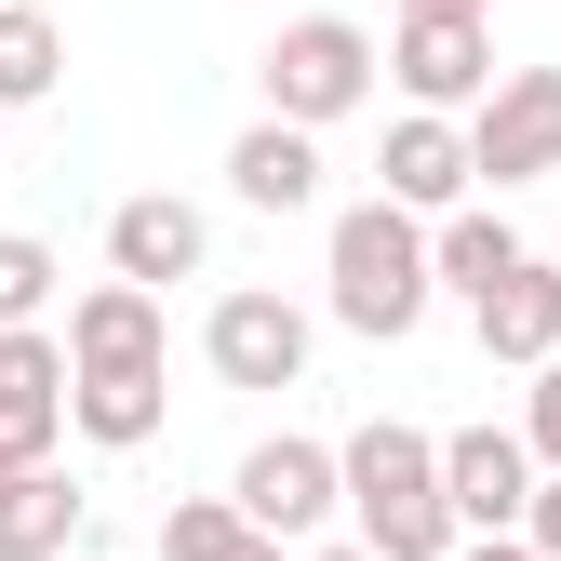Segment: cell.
Returning a JSON list of instances; mask_svg holds the SVG:
<instances>
[{
	"label": "cell",
	"mask_w": 561,
	"mask_h": 561,
	"mask_svg": "<svg viewBox=\"0 0 561 561\" xmlns=\"http://www.w3.org/2000/svg\"><path fill=\"white\" fill-rule=\"evenodd\" d=\"M228 187L254 201V215H308V201H321V134H295V121H254L241 148H228Z\"/></svg>",
	"instance_id": "14"
},
{
	"label": "cell",
	"mask_w": 561,
	"mask_h": 561,
	"mask_svg": "<svg viewBox=\"0 0 561 561\" xmlns=\"http://www.w3.org/2000/svg\"><path fill=\"white\" fill-rule=\"evenodd\" d=\"M67 334H0V468H54L67 442Z\"/></svg>",
	"instance_id": "9"
},
{
	"label": "cell",
	"mask_w": 561,
	"mask_h": 561,
	"mask_svg": "<svg viewBox=\"0 0 561 561\" xmlns=\"http://www.w3.org/2000/svg\"><path fill=\"white\" fill-rule=\"evenodd\" d=\"M41 308H54V241L0 228V334H41Z\"/></svg>",
	"instance_id": "20"
},
{
	"label": "cell",
	"mask_w": 561,
	"mask_h": 561,
	"mask_svg": "<svg viewBox=\"0 0 561 561\" xmlns=\"http://www.w3.org/2000/svg\"><path fill=\"white\" fill-rule=\"evenodd\" d=\"M375 27L362 14H295V27H280L267 41V67H254V81H267V121H295V134H334L347 107H362L375 94Z\"/></svg>",
	"instance_id": "3"
},
{
	"label": "cell",
	"mask_w": 561,
	"mask_h": 561,
	"mask_svg": "<svg viewBox=\"0 0 561 561\" xmlns=\"http://www.w3.org/2000/svg\"><path fill=\"white\" fill-rule=\"evenodd\" d=\"M27 14H54V0H27Z\"/></svg>",
	"instance_id": "27"
},
{
	"label": "cell",
	"mask_w": 561,
	"mask_h": 561,
	"mask_svg": "<svg viewBox=\"0 0 561 561\" xmlns=\"http://www.w3.org/2000/svg\"><path fill=\"white\" fill-rule=\"evenodd\" d=\"M321 280H334V321L388 347V334L428 321V295H442V228H428V215H401V201H347Z\"/></svg>",
	"instance_id": "2"
},
{
	"label": "cell",
	"mask_w": 561,
	"mask_h": 561,
	"mask_svg": "<svg viewBox=\"0 0 561 561\" xmlns=\"http://www.w3.org/2000/svg\"><path fill=\"white\" fill-rule=\"evenodd\" d=\"M522 548H535V561H561V468L535 481V522H522Z\"/></svg>",
	"instance_id": "22"
},
{
	"label": "cell",
	"mask_w": 561,
	"mask_h": 561,
	"mask_svg": "<svg viewBox=\"0 0 561 561\" xmlns=\"http://www.w3.org/2000/svg\"><path fill=\"white\" fill-rule=\"evenodd\" d=\"M201 254H215V228H201V201H174V187H134L121 215H107V267L134 280V295L201 280Z\"/></svg>",
	"instance_id": "11"
},
{
	"label": "cell",
	"mask_w": 561,
	"mask_h": 561,
	"mask_svg": "<svg viewBox=\"0 0 561 561\" xmlns=\"http://www.w3.org/2000/svg\"><path fill=\"white\" fill-rule=\"evenodd\" d=\"M535 481H548V468H535L522 428H455V442H442V495H455L468 535H522V522H535Z\"/></svg>",
	"instance_id": "8"
},
{
	"label": "cell",
	"mask_w": 561,
	"mask_h": 561,
	"mask_svg": "<svg viewBox=\"0 0 561 561\" xmlns=\"http://www.w3.org/2000/svg\"><path fill=\"white\" fill-rule=\"evenodd\" d=\"M308 308L267 295V280H241V295H215V321H201V362H215L228 388H308Z\"/></svg>",
	"instance_id": "5"
},
{
	"label": "cell",
	"mask_w": 561,
	"mask_h": 561,
	"mask_svg": "<svg viewBox=\"0 0 561 561\" xmlns=\"http://www.w3.org/2000/svg\"><path fill=\"white\" fill-rule=\"evenodd\" d=\"M161 561H295V548L254 535L228 495H174V508H161Z\"/></svg>",
	"instance_id": "17"
},
{
	"label": "cell",
	"mask_w": 561,
	"mask_h": 561,
	"mask_svg": "<svg viewBox=\"0 0 561 561\" xmlns=\"http://www.w3.org/2000/svg\"><path fill=\"white\" fill-rule=\"evenodd\" d=\"M14 481H27V468H0V495H14Z\"/></svg>",
	"instance_id": "26"
},
{
	"label": "cell",
	"mask_w": 561,
	"mask_h": 561,
	"mask_svg": "<svg viewBox=\"0 0 561 561\" xmlns=\"http://www.w3.org/2000/svg\"><path fill=\"white\" fill-rule=\"evenodd\" d=\"M414 14H455V27H495V0H401V27Z\"/></svg>",
	"instance_id": "23"
},
{
	"label": "cell",
	"mask_w": 561,
	"mask_h": 561,
	"mask_svg": "<svg viewBox=\"0 0 561 561\" xmlns=\"http://www.w3.org/2000/svg\"><path fill=\"white\" fill-rule=\"evenodd\" d=\"M455 561H535V548H522V535H481V548H455Z\"/></svg>",
	"instance_id": "24"
},
{
	"label": "cell",
	"mask_w": 561,
	"mask_h": 561,
	"mask_svg": "<svg viewBox=\"0 0 561 561\" xmlns=\"http://www.w3.org/2000/svg\"><path fill=\"white\" fill-rule=\"evenodd\" d=\"M508 267H522V228L495 215V201H468V215H442V295H468V308H481V295H495Z\"/></svg>",
	"instance_id": "18"
},
{
	"label": "cell",
	"mask_w": 561,
	"mask_h": 561,
	"mask_svg": "<svg viewBox=\"0 0 561 561\" xmlns=\"http://www.w3.org/2000/svg\"><path fill=\"white\" fill-rule=\"evenodd\" d=\"M388 81L414 94V107H428V121H481V107H495V27H455V14H414L401 41H388Z\"/></svg>",
	"instance_id": "7"
},
{
	"label": "cell",
	"mask_w": 561,
	"mask_h": 561,
	"mask_svg": "<svg viewBox=\"0 0 561 561\" xmlns=\"http://www.w3.org/2000/svg\"><path fill=\"white\" fill-rule=\"evenodd\" d=\"M67 375H161V295L94 280V295L67 308Z\"/></svg>",
	"instance_id": "12"
},
{
	"label": "cell",
	"mask_w": 561,
	"mask_h": 561,
	"mask_svg": "<svg viewBox=\"0 0 561 561\" xmlns=\"http://www.w3.org/2000/svg\"><path fill=\"white\" fill-rule=\"evenodd\" d=\"M0 14H14V0H0Z\"/></svg>",
	"instance_id": "28"
},
{
	"label": "cell",
	"mask_w": 561,
	"mask_h": 561,
	"mask_svg": "<svg viewBox=\"0 0 561 561\" xmlns=\"http://www.w3.org/2000/svg\"><path fill=\"white\" fill-rule=\"evenodd\" d=\"M308 561H375V548H362V535H347V548H308Z\"/></svg>",
	"instance_id": "25"
},
{
	"label": "cell",
	"mask_w": 561,
	"mask_h": 561,
	"mask_svg": "<svg viewBox=\"0 0 561 561\" xmlns=\"http://www.w3.org/2000/svg\"><path fill=\"white\" fill-rule=\"evenodd\" d=\"M522 442H535V468H561V362H548L535 401H522Z\"/></svg>",
	"instance_id": "21"
},
{
	"label": "cell",
	"mask_w": 561,
	"mask_h": 561,
	"mask_svg": "<svg viewBox=\"0 0 561 561\" xmlns=\"http://www.w3.org/2000/svg\"><path fill=\"white\" fill-rule=\"evenodd\" d=\"M228 508H241L254 535H280V548H308V535L347 508V455H334V442H295V428H280V442H254V455H241Z\"/></svg>",
	"instance_id": "4"
},
{
	"label": "cell",
	"mask_w": 561,
	"mask_h": 561,
	"mask_svg": "<svg viewBox=\"0 0 561 561\" xmlns=\"http://www.w3.org/2000/svg\"><path fill=\"white\" fill-rule=\"evenodd\" d=\"M468 161H481V187H535V174H561V67H508L495 81V107L468 121Z\"/></svg>",
	"instance_id": "6"
},
{
	"label": "cell",
	"mask_w": 561,
	"mask_h": 561,
	"mask_svg": "<svg viewBox=\"0 0 561 561\" xmlns=\"http://www.w3.org/2000/svg\"><path fill=\"white\" fill-rule=\"evenodd\" d=\"M468 321H481V362H522V375H548V362H561V267H548V254H522V267H508V280H495V295H481Z\"/></svg>",
	"instance_id": "13"
},
{
	"label": "cell",
	"mask_w": 561,
	"mask_h": 561,
	"mask_svg": "<svg viewBox=\"0 0 561 561\" xmlns=\"http://www.w3.org/2000/svg\"><path fill=\"white\" fill-rule=\"evenodd\" d=\"M161 414H174V388H161V375H81V388H67V428H81L94 455L161 442Z\"/></svg>",
	"instance_id": "15"
},
{
	"label": "cell",
	"mask_w": 561,
	"mask_h": 561,
	"mask_svg": "<svg viewBox=\"0 0 561 561\" xmlns=\"http://www.w3.org/2000/svg\"><path fill=\"white\" fill-rule=\"evenodd\" d=\"M54 81H67V27L14 0V14H0V121H14V107H41Z\"/></svg>",
	"instance_id": "19"
},
{
	"label": "cell",
	"mask_w": 561,
	"mask_h": 561,
	"mask_svg": "<svg viewBox=\"0 0 561 561\" xmlns=\"http://www.w3.org/2000/svg\"><path fill=\"white\" fill-rule=\"evenodd\" d=\"M67 548H81V481L27 468L14 495H0V561H67Z\"/></svg>",
	"instance_id": "16"
},
{
	"label": "cell",
	"mask_w": 561,
	"mask_h": 561,
	"mask_svg": "<svg viewBox=\"0 0 561 561\" xmlns=\"http://www.w3.org/2000/svg\"><path fill=\"white\" fill-rule=\"evenodd\" d=\"M347 522H362L375 561H455V495H442V442L401 428V414H375V428H347Z\"/></svg>",
	"instance_id": "1"
},
{
	"label": "cell",
	"mask_w": 561,
	"mask_h": 561,
	"mask_svg": "<svg viewBox=\"0 0 561 561\" xmlns=\"http://www.w3.org/2000/svg\"><path fill=\"white\" fill-rule=\"evenodd\" d=\"M388 187L375 201H401V215H468V201H481V161H468V121H428V107H401L388 121V161H375Z\"/></svg>",
	"instance_id": "10"
}]
</instances>
